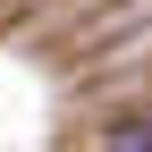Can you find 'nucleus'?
<instances>
[{
  "label": "nucleus",
  "mask_w": 152,
  "mask_h": 152,
  "mask_svg": "<svg viewBox=\"0 0 152 152\" xmlns=\"http://www.w3.org/2000/svg\"><path fill=\"white\" fill-rule=\"evenodd\" d=\"M102 152H152V127H118V135H110Z\"/></svg>",
  "instance_id": "nucleus-1"
}]
</instances>
